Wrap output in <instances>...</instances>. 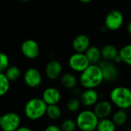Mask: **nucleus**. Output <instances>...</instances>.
<instances>
[{"instance_id":"29","label":"nucleus","mask_w":131,"mask_h":131,"mask_svg":"<svg viewBox=\"0 0 131 131\" xmlns=\"http://www.w3.org/2000/svg\"><path fill=\"white\" fill-rule=\"evenodd\" d=\"M127 31L128 35L131 36V20H130L127 24Z\"/></svg>"},{"instance_id":"12","label":"nucleus","mask_w":131,"mask_h":131,"mask_svg":"<svg viewBox=\"0 0 131 131\" xmlns=\"http://www.w3.org/2000/svg\"><path fill=\"white\" fill-rule=\"evenodd\" d=\"M42 81V76L40 71L35 68H28L24 74V81L29 88L38 87Z\"/></svg>"},{"instance_id":"27","label":"nucleus","mask_w":131,"mask_h":131,"mask_svg":"<svg viewBox=\"0 0 131 131\" xmlns=\"http://www.w3.org/2000/svg\"><path fill=\"white\" fill-rule=\"evenodd\" d=\"M9 66V58L8 55L3 52H0V72L4 73Z\"/></svg>"},{"instance_id":"5","label":"nucleus","mask_w":131,"mask_h":131,"mask_svg":"<svg viewBox=\"0 0 131 131\" xmlns=\"http://www.w3.org/2000/svg\"><path fill=\"white\" fill-rule=\"evenodd\" d=\"M124 22V16L121 11L112 9L109 11L104 18V28L111 31H116L121 28Z\"/></svg>"},{"instance_id":"10","label":"nucleus","mask_w":131,"mask_h":131,"mask_svg":"<svg viewBox=\"0 0 131 131\" xmlns=\"http://www.w3.org/2000/svg\"><path fill=\"white\" fill-rule=\"evenodd\" d=\"M81 104L86 107H94L100 100V96L95 88H85L79 96Z\"/></svg>"},{"instance_id":"4","label":"nucleus","mask_w":131,"mask_h":131,"mask_svg":"<svg viewBox=\"0 0 131 131\" xmlns=\"http://www.w3.org/2000/svg\"><path fill=\"white\" fill-rule=\"evenodd\" d=\"M47 106L42 98H31L25 106V114L29 120L37 121L45 115Z\"/></svg>"},{"instance_id":"24","label":"nucleus","mask_w":131,"mask_h":131,"mask_svg":"<svg viewBox=\"0 0 131 131\" xmlns=\"http://www.w3.org/2000/svg\"><path fill=\"white\" fill-rule=\"evenodd\" d=\"M81 102L80 101V98L78 97H73L70 98L67 103V109L72 113L77 112L80 110L81 107Z\"/></svg>"},{"instance_id":"15","label":"nucleus","mask_w":131,"mask_h":131,"mask_svg":"<svg viewBox=\"0 0 131 131\" xmlns=\"http://www.w3.org/2000/svg\"><path fill=\"white\" fill-rule=\"evenodd\" d=\"M42 100L47 105L58 104L61 98V94L59 90L55 88H48L42 93Z\"/></svg>"},{"instance_id":"6","label":"nucleus","mask_w":131,"mask_h":131,"mask_svg":"<svg viewBox=\"0 0 131 131\" xmlns=\"http://www.w3.org/2000/svg\"><path fill=\"white\" fill-rule=\"evenodd\" d=\"M97 64L101 69L104 78V82H114L118 78L119 69L117 64H115L114 61L101 59Z\"/></svg>"},{"instance_id":"28","label":"nucleus","mask_w":131,"mask_h":131,"mask_svg":"<svg viewBox=\"0 0 131 131\" xmlns=\"http://www.w3.org/2000/svg\"><path fill=\"white\" fill-rule=\"evenodd\" d=\"M61 130V127L56 126V125H50V126H48L46 128H45V131H60Z\"/></svg>"},{"instance_id":"22","label":"nucleus","mask_w":131,"mask_h":131,"mask_svg":"<svg viewBox=\"0 0 131 131\" xmlns=\"http://www.w3.org/2000/svg\"><path fill=\"white\" fill-rule=\"evenodd\" d=\"M45 114L52 121H56L59 119L61 116V111L58 104H51L47 106Z\"/></svg>"},{"instance_id":"16","label":"nucleus","mask_w":131,"mask_h":131,"mask_svg":"<svg viewBox=\"0 0 131 131\" xmlns=\"http://www.w3.org/2000/svg\"><path fill=\"white\" fill-rule=\"evenodd\" d=\"M102 59L114 61L119 55V49L113 44H106L101 48Z\"/></svg>"},{"instance_id":"23","label":"nucleus","mask_w":131,"mask_h":131,"mask_svg":"<svg viewBox=\"0 0 131 131\" xmlns=\"http://www.w3.org/2000/svg\"><path fill=\"white\" fill-rule=\"evenodd\" d=\"M4 73L10 81H16L21 76L20 69L16 66H8Z\"/></svg>"},{"instance_id":"21","label":"nucleus","mask_w":131,"mask_h":131,"mask_svg":"<svg viewBox=\"0 0 131 131\" xmlns=\"http://www.w3.org/2000/svg\"><path fill=\"white\" fill-rule=\"evenodd\" d=\"M119 56L122 63L131 67V44H127L119 49Z\"/></svg>"},{"instance_id":"20","label":"nucleus","mask_w":131,"mask_h":131,"mask_svg":"<svg viewBox=\"0 0 131 131\" xmlns=\"http://www.w3.org/2000/svg\"><path fill=\"white\" fill-rule=\"evenodd\" d=\"M116 129L117 126L115 125L112 119L106 117L99 119L96 130L98 131H115Z\"/></svg>"},{"instance_id":"1","label":"nucleus","mask_w":131,"mask_h":131,"mask_svg":"<svg viewBox=\"0 0 131 131\" xmlns=\"http://www.w3.org/2000/svg\"><path fill=\"white\" fill-rule=\"evenodd\" d=\"M79 82L82 88H97L104 82L101 68L97 64H91L84 71L80 73Z\"/></svg>"},{"instance_id":"3","label":"nucleus","mask_w":131,"mask_h":131,"mask_svg":"<svg viewBox=\"0 0 131 131\" xmlns=\"http://www.w3.org/2000/svg\"><path fill=\"white\" fill-rule=\"evenodd\" d=\"M99 118L93 110L81 111L76 117L77 127L82 131H94L97 129Z\"/></svg>"},{"instance_id":"26","label":"nucleus","mask_w":131,"mask_h":131,"mask_svg":"<svg viewBox=\"0 0 131 131\" xmlns=\"http://www.w3.org/2000/svg\"><path fill=\"white\" fill-rule=\"evenodd\" d=\"M61 130L64 131H74L77 128L76 121L72 119H66L61 124Z\"/></svg>"},{"instance_id":"25","label":"nucleus","mask_w":131,"mask_h":131,"mask_svg":"<svg viewBox=\"0 0 131 131\" xmlns=\"http://www.w3.org/2000/svg\"><path fill=\"white\" fill-rule=\"evenodd\" d=\"M10 88V81L7 78L5 73L0 72V97L4 96L8 91Z\"/></svg>"},{"instance_id":"18","label":"nucleus","mask_w":131,"mask_h":131,"mask_svg":"<svg viewBox=\"0 0 131 131\" xmlns=\"http://www.w3.org/2000/svg\"><path fill=\"white\" fill-rule=\"evenodd\" d=\"M111 119L117 127L125 125L128 120V114L127 112V110L117 108V110L112 113Z\"/></svg>"},{"instance_id":"30","label":"nucleus","mask_w":131,"mask_h":131,"mask_svg":"<svg viewBox=\"0 0 131 131\" xmlns=\"http://www.w3.org/2000/svg\"><path fill=\"white\" fill-rule=\"evenodd\" d=\"M17 131H31V130L28 127H19L18 128Z\"/></svg>"},{"instance_id":"13","label":"nucleus","mask_w":131,"mask_h":131,"mask_svg":"<svg viewBox=\"0 0 131 131\" xmlns=\"http://www.w3.org/2000/svg\"><path fill=\"white\" fill-rule=\"evenodd\" d=\"M91 45V39L85 34L78 35L72 41V48L75 52L84 53Z\"/></svg>"},{"instance_id":"19","label":"nucleus","mask_w":131,"mask_h":131,"mask_svg":"<svg viewBox=\"0 0 131 131\" xmlns=\"http://www.w3.org/2000/svg\"><path fill=\"white\" fill-rule=\"evenodd\" d=\"M61 83L64 88L69 90H73L74 88L77 87L78 79L74 74L68 72L61 75Z\"/></svg>"},{"instance_id":"9","label":"nucleus","mask_w":131,"mask_h":131,"mask_svg":"<svg viewBox=\"0 0 131 131\" xmlns=\"http://www.w3.org/2000/svg\"><path fill=\"white\" fill-rule=\"evenodd\" d=\"M21 51L22 54L28 59H35L40 53V48L38 42L33 39H27L24 41L21 45Z\"/></svg>"},{"instance_id":"14","label":"nucleus","mask_w":131,"mask_h":131,"mask_svg":"<svg viewBox=\"0 0 131 131\" xmlns=\"http://www.w3.org/2000/svg\"><path fill=\"white\" fill-rule=\"evenodd\" d=\"M62 73V65L56 60H51L48 61L45 67V74L48 78L51 80H55L58 78Z\"/></svg>"},{"instance_id":"11","label":"nucleus","mask_w":131,"mask_h":131,"mask_svg":"<svg viewBox=\"0 0 131 131\" xmlns=\"http://www.w3.org/2000/svg\"><path fill=\"white\" fill-rule=\"evenodd\" d=\"M114 105L110 101L107 100H99L95 105L93 107L94 112L99 119L109 117L113 113Z\"/></svg>"},{"instance_id":"31","label":"nucleus","mask_w":131,"mask_h":131,"mask_svg":"<svg viewBox=\"0 0 131 131\" xmlns=\"http://www.w3.org/2000/svg\"><path fill=\"white\" fill-rule=\"evenodd\" d=\"M81 2H82V3H84V4H87V3H90V2H93L94 0H79Z\"/></svg>"},{"instance_id":"17","label":"nucleus","mask_w":131,"mask_h":131,"mask_svg":"<svg viewBox=\"0 0 131 131\" xmlns=\"http://www.w3.org/2000/svg\"><path fill=\"white\" fill-rule=\"evenodd\" d=\"M90 64H98L102 59L101 48L96 45H90V47L84 52Z\"/></svg>"},{"instance_id":"8","label":"nucleus","mask_w":131,"mask_h":131,"mask_svg":"<svg viewBox=\"0 0 131 131\" xmlns=\"http://www.w3.org/2000/svg\"><path fill=\"white\" fill-rule=\"evenodd\" d=\"M68 64L70 68L74 72L81 73L91 64L84 53L75 52L69 58Z\"/></svg>"},{"instance_id":"2","label":"nucleus","mask_w":131,"mask_h":131,"mask_svg":"<svg viewBox=\"0 0 131 131\" xmlns=\"http://www.w3.org/2000/svg\"><path fill=\"white\" fill-rule=\"evenodd\" d=\"M109 101L118 109L131 108V89L125 86H116L109 94Z\"/></svg>"},{"instance_id":"7","label":"nucleus","mask_w":131,"mask_h":131,"mask_svg":"<svg viewBox=\"0 0 131 131\" xmlns=\"http://www.w3.org/2000/svg\"><path fill=\"white\" fill-rule=\"evenodd\" d=\"M21 126V118L15 112H8L0 117V128L4 131H15Z\"/></svg>"},{"instance_id":"32","label":"nucleus","mask_w":131,"mask_h":131,"mask_svg":"<svg viewBox=\"0 0 131 131\" xmlns=\"http://www.w3.org/2000/svg\"><path fill=\"white\" fill-rule=\"evenodd\" d=\"M21 1H23V2H27V1H30V0H21Z\"/></svg>"}]
</instances>
